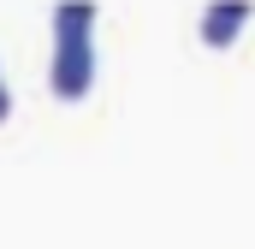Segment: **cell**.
Instances as JSON below:
<instances>
[{
	"instance_id": "cell-1",
	"label": "cell",
	"mask_w": 255,
	"mask_h": 249,
	"mask_svg": "<svg viewBox=\"0 0 255 249\" xmlns=\"http://www.w3.org/2000/svg\"><path fill=\"white\" fill-rule=\"evenodd\" d=\"M48 83H54V95H65V101L89 95V83H95V48H89V36H60L54 42Z\"/></svg>"
},
{
	"instance_id": "cell-2",
	"label": "cell",
	"mask_w": 255,
	"mask_h": 249,
	"mask_svg": "<svg viewBox=\"0 0 255 249\" xmlns=\"http://www.w3.org/2000/svg\"><path fill=\"white\" fill-rule=\"evenodd\" d=\"M250 12H255L250 0H214V6H202V36H208L214 48H226V42L250 24Z\"/></svg>"
},
{
	"instance_id": "cell-3",
	"label": "cell",
	"mask_w": 255,
	"mask_h": 249,
	"mask_svg": "<svg viewBox=\"0 0 255 249\" xmlns=\"http://www.w3.org/2000/svg\"><path fill=\"white\" fill-rule=\"evenodd\" d=\"M95 24V0H60L54 6V36H89Z\"/></svg>"
},
{
	"instance_id": "cell-4",
	"label": "cell",
	"mask_w": 255,
	"mask_h": 249,
	"mask_svg": "<svg viewBox=\"0 0 255 249\" xmlns=\"http://www.w3.org/2000/svg\"><path fill=\"white\" fill-rule=\"evenodd\" d=\"M6 107H12V95H6V83H0V119H6Z\"/></svg>"
}]
</instances>
